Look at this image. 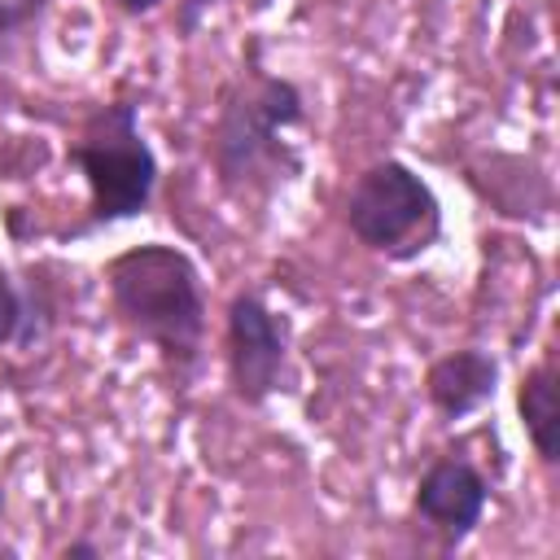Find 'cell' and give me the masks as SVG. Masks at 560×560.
<instances>
[{
    "label": "cell",
    "instance_id": "obj_1",
    "mask_svg": "<svg viewBox=\"0 0 560 560\" xmlns=\"http://www.w3.org/2000/svg\"><path fill=\"white\" fill-rule=\"evenodd\" d=\"M306 122V96L289 74L267 70L262 39L249 35L241 66L219 83L214 118L206 127V162L214 184L236 197H267L302 175V153L289 131Z\"/></svg>",
    "mask_w": 560,
    "mask_h": 560
},
{
    "label": "cell",
    "instance_id": "obj_2",
    "mask_svg": "<svg viewBox=\"0 0 560 560\" xmlns=\"http://www.w3.org/2000/svg\"><path fill=\"white\" fill-rule=\"evenodd\" d=\"M118 324L158 350L166 381L188 385L206 359V289L197 262L179 245H127L101 267Z\"/></svg>",
    "mask_w": 560,
    "mask_h": 560
},
{
    "label": "cell",
    "instance_id": "obj_3",
    "mask_svg": "<svg viewBox=\"0 0 560 560\" xmlns=\"http://www.w3.org/2000/svg\"><path fill=\"white\" fill-rule=\"evenodd\" d=\"M66 162L88 188L83 223L70 228V236H92L140 219L158 197V153L140 131V105L131 96L88 105L74 140L66 144Z\"/></svg>",
    "mask_w": 560,
    "mask_h": 560
},
{
    "label": "cell",
    "instance_id": "obj_4",
    "mask_svg": "<svg viewBox=\"0 0 560 560\" xmlns=\"http://www.w3.org/2000/svg\"><path fill=\"white\" fill-rule=\"evenodd\" d=\"M346 232L385 262H416L442 241V201L402 158H381L354 175L341 201Z\"/></svg>",
    "mask_w": 560,
    "mask_h": 560
},
{
    "label": "cell",
    "instance_id": "obj_5",
    "mask_svg": "<svg viewBox=\"0 0 560 560\" xmlns=\"http://www.w3.org/2000/svg\"><path fill=\"white\" fill-rule=\"evenodd\" d=\"M228 389L245 407H262L289 385V319L258 293L236 289L223 311Z\"/></svg>",
    "mask_w": 560,
    "mask_h": 560
},
{
    "label": "cell",
    "instance_id": "obj_6",
    "mask_svg": "<svg viewBox=\"0 0 560 560\" xmlns=\"http://www.w3.org/2000/svg\"><path fill=\"white\" fill-rule=\"evenodd\" d=\"M490 508V481L486 472L464 459V455H442L433 459L416 490H411V512L438 534L442 547H459L477 534L481 516Z\"/></svg>",
    "mask_w": 560,
    "mask_h": 560
},
{
    "label": "cell",
    "instance_id": "obj_7",
    "mask_svg": "<svg viewBox=\"0 0 560 560\" xmlns=\"http://www.w3.org/2000/svg\"><path fill=\"white\" fill-rule=\"evenodd\" d=\"M499 376H503L499 354H490L486 346H459L424 368V398L442 424H459L494 402Z\"/></svg>",
    "mask_w": 560,
    "mask_h": 560
},
{
    "label": "cell",
    "instance_id": "obj_8",
    "mask_svg": "<svg viewBox=\"0 0 560 560\" xmlns=\"http://www.w3.org/2000/svg\"><path fill=\"white\" fill-rule=\"evenodd\" d=\"M516 416H521V429H525L534 455L547 468H556V459H560V372H556V350H547L538 363H529L521 372Z\"/></svg>",
    "mask_w": 560,
    "mask_h": 560
},
{
    "label": "cell",
    "instance_id": "obj_9",
    "mask_svg": "<svg viewBox=\"0 0 560 560\" xmlns=\"http://www.w3.org/2000/svg\"><path fill=\"white\" fill-rule=\"evenodd\" d=\"M52 302L44 298V284H35V271H31V284H22L9 267H0V350L4 346H39L44 332L52 328Z\"/></svg>",
    "mask_w": 560,
    "mask_h": 560
},
{
    "label": "cell",
    "instance_id": "obj_10",
    "mask_svg": "<svg viewBox=\"0 0 560 560\" xmlns=\"http://www.w3.org/2000/svg\"><path fill=\"white\" fill-rule=\"evenodd\" d=\"M48 4L52 0H0V44L13 35H26L48 13Z\"/></svg>",
    "mask_w": 560,
    "mask_h": 560
},
{
    "label": "cell",
    "instance_id": "obj_11",
    "mask_svg": "<svg viewBox=\"0 0 560 560\" xmlns=\"http://www.w3.org/2000/svg\"><path fill=\"white\" fill-rule=\"evenodd\" d=\"M214 4H228V0H179V4H175V35H179V39H192V35H197V26H201V18H206ZM241 4L267 9L271 0H241Z\"/></svg>",
    "mask_w": 560,
    "mask_h": 560
},
{
    "label": "cell",
    "instance_id": "obj_12",
    "mask_svg": "<svg viewBox=\"0 0 560 560\" xmlns=\"http://www.w3.org/2000/svg\"><path fill=\"white\" fill-rule=\"evenodd\" d=\"M96 556H101V547L88 542V538H74V542L61 547V560H96Z\"/></svg>",
    "mask_w": 560,
    "mask_h": 560
},
{
    "label": "cell",
    "instance_id": "obj_13",
    "mask_svg": "<svg viewBox=\"0 0 560 560\" xmlns=\"http://www.w3.org/2000/svg\"><path fill=\"white\" fill-rule=\"evenodd\" d=\"M114 4H118V13H127V18H144V13L162 9L166 0H114Z\"/></svg>",
    "mask_w": 560,
    "mask_h": 560
},
{
    "label": "cell",
    "instance_id": "obj_14",
    "mask_svg": "<svg viewBox=\"0 0 560 560\" xmlns=\"http://www.w3.org/2000/svg\"><path fill=\"white\" fill-rule=\"evenodd\" d=\"M0 521H4V486H0Z\"/></svg>",
    "mask_w": 560,
    "mask_h": 560
}]
</instances>
